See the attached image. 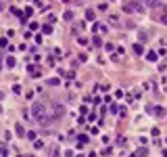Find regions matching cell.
I'll return each instance as SVG.
<instances>
[{
	"label": "cell",
	"instance_id": "3",
	"mask_svg": "<svg viewBox=\"0 0 167 157\" xmlns=\"http://www.w3.org/2000/svg\"><path fill=\"white\" fill-rule=\"evenodd\" d=\"M29 73H31V76H33V78H38V76H40V69H38V67H33V65H31V67H29Z\"/></svg>",
	"mask_w": 167,
	"mask_h": 157
},
{
	"label": "cell",
	"instance_id": "6",
	"mask_svg": "<svg viewBox=\"0 0 167 157\" xmlns=\"http://www.w3.org/2000/svg\"><path fill=\"white\" fill-rule=\"evenodd\" d=\"M86 17L88 19H94V11H86Z\"/></svg>",
	"mask_w": 167,
	"mask_h": 157
},
{
	"label": "cell",
	"instance_id": "1",
	"mask_svg": "<svg viewBox=\"0 0 167 157\" xmlns=\"http://www.w3.org/2000/svg\"><path fill=\"white\" fill-rule=\"evenodd\" d=\"M65 115V107L56 101H40L31 107V117L40 126H50Z\"/></svg>",
	"mask_w": 167,
	"mask_h": 157
},
{
	"label": "cell",
	"instance_id": "7",
	"mask_svg": "<svg viewBox=\"0 0 167 157\" xmlns=\"http://www.w3.org/2000/svg\"><path fill=\"white\" fill-rule=\"evenodd\" d=\"M0 8H2V4H0Z\"/></svg>",
	"mask_w": 167,
	"mask_h": 157
},
{
	"label": "cell",
	"instance_id": "2",
	"mask_svg": "<svg viewBox=\"0 0 167 157\" xmlns=\"http://www.w3.org/2000/svg\"><path fill=\"white\" fill-rule=\"evenodd\" d=\"M142 2H144L148 8H157V6H161V2H159V0H142Z\"/></svg>",
	"mask_w": 167,
	"mask_h": 157
},
{
	"label": "cell",
	"instance_id": "4",
	"mask_svg": "<svg viewBox=\"0 0 167 157\" xmlns=\"http://www.w3.org/2000/svg\"><path fill=\"white\" fill-rule=\"evenodd\" d=\"M146 59H148V61H157V54H155V52H148Z\"/></svg>",
	"mask_w": 167,
	"mask_h": 157
},
{
	"label": "cell",
	"instance_id": "5",
	"mask_svg": "<svg viewBox=\"0 0 167 157\" xmlns=\"http://www.w3.org/2000/svg\"><path fill=\"white\" fill-rule=\"evenodd\" d=\"M6 65H8V67H15V59L8 57V59H6Z\"/></svg>",
	"mask_w": 167,
	"mask_h": 157
}]
</instances>
